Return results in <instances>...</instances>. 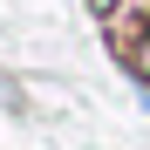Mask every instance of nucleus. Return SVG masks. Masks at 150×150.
Returning <instances> with one entry per match:
<instances>
[{
	"label": "nucleus",
	"instance_id": "1",
	"mask_svg": "<svg viewBox=\"0 0 150 150\" xmlns=\"http://www.w3.org/2000/svg\"><path fill=\"white\" fill-rule=\"evenodd\" d=\"M0 109H14V116H28V96L14 89V75H0Z\"/></svg>",
	"mask_w": 150,
	"mask_h": 150
},
{
	"label": "nucleus",
	"instance_id": "3",
	"mask_svg": "<svg viewBox=\"0 0 150 150\" xmlns=\"http://www.w3.org/2000/svg\"><path fill=\"white\" fill-rule=\"evenodd\" d=\"M89 7H96V14H109V7H123V0H89Z\"/></svg>",
	"mask_w": 150,
	"mask_h": 150
},
{
	"label": "nucleus",
	"instance_id": "2",
	"mask_svg": "<svg viewBox=\"0 0 150 150\" xmlns=\"http://www.w3.org/2000/svg\"><path fill=\"white\" fill-rule=\"evenodd\" d=\"M137 68H143V75H150V34H143V41H137Z\"/></svg>",
	"mask_w": 150,
	"mask_h": 150
}]
</instances>
